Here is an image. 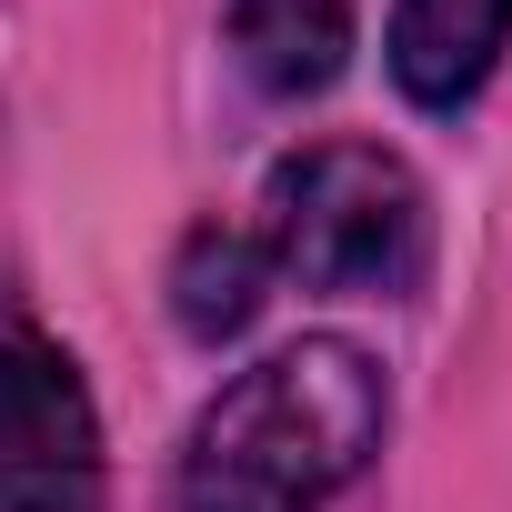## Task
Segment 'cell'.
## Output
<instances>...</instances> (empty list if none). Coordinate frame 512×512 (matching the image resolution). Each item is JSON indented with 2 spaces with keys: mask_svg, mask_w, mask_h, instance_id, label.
<instances>
[{
  "mask_svg": "<svg viewBox=\"0 0 512 512\" xmlns=\"http://www.w3.org/2000/svg\"><path fill=\"white\" fill-rule=\"evenodd\" d=\"M221 41L262 101H312L352 61V0H221Z\"/></svg>",
  "mask_w": 512,
  "mask_h": 512,
  "instance_id": "5",
  "label": "cell"
},
{
  "mask_svg": "<svg viewBox=\"0 0 512 512\" xmlns=\"http://www.w3.org/2000/svg\"><path fill=\"white\" fill-rule=\"evenodd\" d=\"M262 241L272 282L352 292V302H412L432 282V191L382 141H312L262 181Z\"/></svg>",
  "mask_w": 512,
  "mask_h": 512,
  "instance_id": "2",
  "label": "cell"
},
{
  "mask_svg": "<svg viewBox=\"0 0 512 512\" xmlns=\"http://www.w3.org/2000/svg\"><path fill=\"white\" fill-rule=\"evenodd\" d=\"M272 302V262H262V241H251L241 221H201L181 241V262H171V312L191 342H231L251 312Z\"/></svg>",
  "mask_w": 512,
  "mask_h": 512,
  "instance_id": "6",
  "label": "cell"
},
{
  "mask_svg": "<svg viewBox=\"0 0 512 512\" xmlns=\"http://www.w3.org/2000/svg\"><path fill=\"white\" fill-rule=\"evenodd\" d=\"M111 502V462H101V412L81 362L0 312V512H101Z\"/></svg>",
  "mask_w": 512,
  "mask_h": 512,
  "instance_id": "3",
  "label": "cell"
},
{
  "mask_svg": "<svg viewBox=\"0 0 512 512\" xmlns=\"http://www.w3.org/2000/svg\"><path fill=\"white\" fill-rule=\"evenodd\" d=\"M392 432V382L362 342L302 332L231 372L171 472V512H342Z\"/></svg>",
  "mask_w": 512,
  "mask_h": 512,
  "instance_id": "1",
  "label": "cell"
},
{
  "mask_svg": "<svg viewBox=\"0 0 512 512\" xmlns=\"http://www.w3.org/2000/svg\"><path fill=\"white\" fill-rule=\"evenodd\" d=\"M502 41H512V0H392L382 61L412 111H462L502 71Z\"/></svg>",
  "mask_w": 512,
  "mask_h": 512,
  "instance_id": "4",
  "label": "cell"
}]
</instances>
